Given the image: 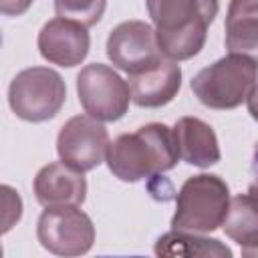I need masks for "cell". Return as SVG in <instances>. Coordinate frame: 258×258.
I'll return each instance as SVG.
<instances>
[{"instance_id":"6da1fadb","label":"cell","mask_w":258,"mask_h":258,"mask_svg":"<svg viewBox=\"0 0 258 258\" xmlns=\"http://www.w3.org/2000/svg\"><path fill=\"white\" fill-rule=\"evenodd\" d=\"M145 6L159 50L177 62L202 52L220 10L218 0H145Z\"/></svg>"},{"instance_id":"7a4b0ae2","label":"cell","mask_w":258,"mask_h":258,"mask_svg":"<svg viewBox=\"0 0 258 258\" xmlns=\"http://www.w3.org/2000/svg\"><path fill=\"white\" fill-rule=\"evenodd\" d=\"M177 161L179 151L173 129L165 123H147L133 133L119 135L107 153L109 171L125 183H137L169 171Z\"/></svg>"},{"instance_id":"3957f363","label":"cell","mask_w":258,"mask_h":258,"mask_svg":"<svg viewBox=\"0 0 258 258\" xmlns=\"http://www.w3.org/2000/svg\"><path fill=\"white\" fill-rule=\"evenodd\" d=\"M258 83V62L244 54H226L198 71L189 83L194 97L208 109L240 107Z\"/></svg>"},{"instance_id":"277c9868","label":"cell","mask_w":258,"mask_h":258,"mask_svg":"<svg viewBox=\"0 0 258 258\" xmlns=\"http://www.w3.org/2000/svg\"><path fill=\"white\" fill-rule=\"evenodd\" d=\"M230 187L216 173H198L187 177L177 196L171 228L181 232L210 234L222 228L230 208Z\"/></svg>"},{"instance_id":"5b68a950","label":"cell","mask_w":258,"mask_h":258,"mask_svg":"<svg viewBox=\"0 0 258 258\" xmlns=\"http://www.w3.org/2000/svg\"><path fill=\"white\" fill-rule=\"evenodd\" d=\"M67 101L62 77L48 67H28L16 73L8 87L12 113L28 123H44L58 115Z\"/></svg>"},{"instance_id":"8992f818","label":"cell","mask_w":258,"mask_h":258,"mask_svg":"<svg viewBox=\"0 0 258 258\" xmlns=\"http://www.w3.org/2000/svg\"><path fill=\"white\" fill-rule=\"evenodd\" d=\"M79 103L87 115L113 123L125 117L131 99L129 83L109 64L91 62L77 75Z\"/></svg>"},{"instance_id":"52a82bcc","label":"cell","mask_w":258,"mask_h":258,"mask_svg":"<svg viewBox=\"0 0 258 258\" xmlns=\"http://www.w3.org/2000/svg\"><path fill=\"white\" fill-rule=\"evenodd\" d=\"M36 238L50 254L83 256L93 248L95 224L79 206H50L38 216Z\"/></svg>"},{"instance_id":"ba28073f","label":"cell","mask_w":258,"mask_h":258,"mask_svg":"<svg viewBox=\"0 0 258 258\" xmlns=\"http://www.w3.org/2000/svg\"><path fill=\"white\" fill-rule=\"evenodd\" d=\"M109 145L111 139L103 121L91 115L71 117L69 121H64L56 137V153L60 161L83 173L107 161Z\"/></svg>"},{"instance_id":"9c48e42d","label":"cell","mask_w":258,"mask_h":258,"mask_svg":"<svg viewBox=\"0 0 258 258\" xmlns=\"http://www.w3.org/2000/svg\"><path fill=\"white\" fill-rule=\"evenodd\" d=\"M107 56L127 75L155 62L163 52L157 46L155 28L143 20L119 22L107 36Z\"/></svg>"},{"instance_id":"30bf717a","label":"cell","mask_w":258,"mask_h":258,"mask_svg":"<svg viewBox=\"0 0 258 258\" xmlns=\"http://www.w3.org/2000/svg\"><path fill=\"white\" fill-rule=\"evenodd\" d=\"M36 46L40 56L50 64L73 69L87 58L91 48V34L85 24L56 16L40 28Z\"/></svg>"},{"instance_id":"8fae6325","label":"cell","mask_w":258,"mask_h":258,"mask_svg":"<svg viewBox=\"0 0 258 258\" xmlns=\"http://www.w3.org/2000/svg\"><path fill=\"white\" fill-rule=\"evenodd\" d=\"M131 99L137 107L157 109L175 99L181 89V69L177 60L159 56L155 62L135 71L127 79Z\"/></svg>"},{"instance_id":"7c38bea8","label":"cell","mask_w":258,"mask_h":258,"mask_svg":"<svg viewBox=\"0 0 258 258\" xmlns=\"http://www.w3.org/2000/svg\"><path fill=\"white\" fill-rule=\"evenodd\" d=\"M32 191L42 208L83 206L87 200V179L83 171L64 161H52L40 167L32 181Z\"/></svg>"},{"instance_id":"4fadbf2b","label":"cell","mask_w":258,"mask_h":258,"mask_svg":"<svg viewBox=\"0 0 258 258\" xmlns=\"http://www.w3.org/2000/svg\"><path fill=\"white\" fill-rule=\"evenodd\" d=\"M173 137L179 151V159L187 165L206 169L222 159L218 135L210 123L200 117H181L173 125Z\"/></svg>"},{"instance_id":"5bb4252c","label":"cell","mask_w":258,"mask_h":258,"mask_svg":"<svg viewBox=\"0 0 258 258\" xmlns=\"http://www.w3.org/2000/svg\"><path fill=\"white\" fill-rule=\"evenodd\" d=\"M224 30L228 52L258 62V0H230Z\"/></svg>"},{"instance_id":"9a60e30c","label":"cell","mask_w":258,"mask_h":258,"mask_svg":"<svg viewBox=\"0 0 258 258\" xmlns=\"http://www.w3.org/2000/svg\"><path fill=\"white\" fill-rule=\"evenodd\" d=\"M222 230L240 246L242 256L258 258V202L254 198L248 194L234 196L222 222Z\"/></svg>"},{"instance_id":"2e32d148","label":"cell","mask_w":258,"mask_h":258,"mask_svg":"<svg viewBox=\"0 0 258 258\" xmlns=\"http://www.w3.org/2000/svg\"><path fill=\"white\" fill-rule=\"evenodd\" d=\"M153 252L157 256H202V258H230L232 250L216 238H206L196 232L169 230L155 240Z\"/></svg>"},{"instance_id":"e0dca14e","label":"cell","mask_w":258,"mask_h":258,"mask_svg":"<svg viewBox=\"0 0 258 258\" xmlns=\"http://www.w3.org/2000/svg\"><path fill=\"white\" fill-rule=\"evenodd\" d=\"M107 8V0H54V12L56 16L77 20L81 24L95 26Z\"/></svg>"},{"instance_id":"ac0fdd59","label":"cell","mask_w":258,"mask_h":258,"mask_svg":"<svg viewBox=\"0 0 258 258\" xmlns=\"http://www.w3.org/2000/svg\"><path fill=\"white\" fill-rule=\"evenodd\" d=\"M34 0H0V12L4 16H22Z\"/></svg>"},{"instance_id":"d6986e66","label":"cell","mask_w":258,"mask_h":258,"mask_svg":"<svg viewBox=\"0 0 258 258\" xmlns=\"http://www.w3.org/2000/svg\"><path fill=\"white\" fill-rule=\"evenodd\" d=\"M248 196L258 202V143L254 145L252 151V161H250V181H248Z\"/></svg>"},{"instance_id":"ffe728a7","label":"cell","mask_w":258,"mask_h":258,"mask_svg":"<svg viewBox=\"0 0 258 258\" xmlns=\"http://www.w3.org/2000/svg\"><path fill=\"white\" fill-rule=\"evenodd\" d=\"M246 107H248V113L254 121H258V83L254 85V89L250 91L248 99H246Z\"/></svg>"}]
</instances>
